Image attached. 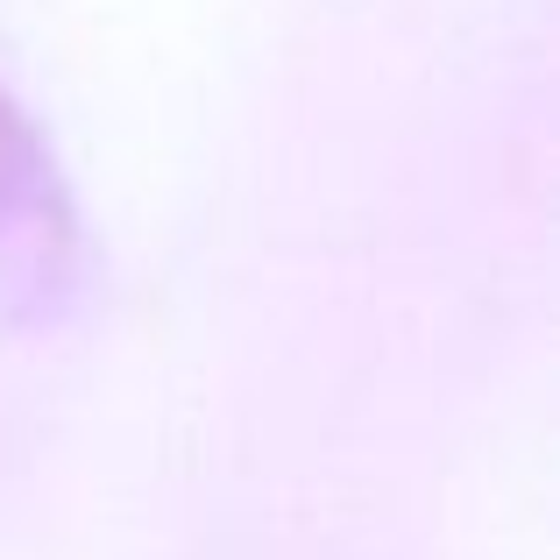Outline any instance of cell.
<instances>
[{
	"mask_svg": "<svg viewBox=\"0 0 560 560\" xmlns=\"http://www.w3.org/2000/svg\"><path fill=\"white\" fill-rule=\"evenodd\" d=\"M79 291V213L43 136L0 93V334H28Z\"/></svg>",
	"mask_w": 560,
	"mask_h": 560,
	"instance_id": "cell-1",
	"label": "cell"
}]
</instances>
